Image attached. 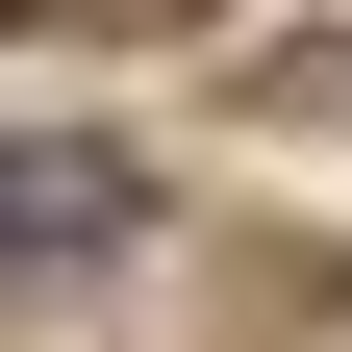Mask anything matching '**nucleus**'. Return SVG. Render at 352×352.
<instances>
[{
  "label": "nucleus",
  "instance_id": "obj_1",
  "mask_svg": "<svg viewBox=\"0 0 352 352\" xmlns=\"http://www.w3.org/2000/svg\"><path fill=\"white\" fill-rule=\"evenodd\" d=\"M51 252H126V151H25V277Z\"/></svg>",
  "mask_w": 352,
  "mask_h": 352
},
{
  "label": "nucleus",
  "instance_id": "obj_2",
  "mask_svg": "<svg viewBox=\"0 0 352 352\" xmlns=\"http://www.w3.org/2000/svg\"><path fill=\"white\" fill-rule=\"evenodd\" d=\"M25 25H176V0H25Z\"/></svg>",
  "mask_w": 352,
  "mask_h": 352
}]
</instances>
